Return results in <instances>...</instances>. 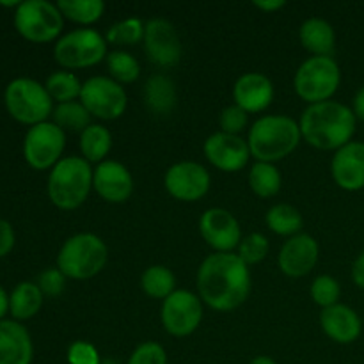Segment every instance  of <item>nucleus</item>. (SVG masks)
Returning a JSON list of instances; mask_svg holds the SVG:
<instances>
[{
	"label": "nucleus",
	"instance_id": "obj_1",
	"mask_svg": "<svg viewBox=\"0 0 364 364\" xmlns=\"http://www.w3.org/2000/svg\"><path fill=\"white\" fill-rule=\"evenodd\" d=\"M252 281L237 252H213L198 270L199 299L215 311H233L247 301Z\"/></svg>",
	"mask_w": 364,
	"mask_h": 364
},
{
	"label": "nucleus",
	"instance_id": "obj_2",
	"mask_svg": "<svg viewBox=\"0 0 364 364\" xmlns=\"http://www.w3.org/2000/svg\"><path fill=\"white\" fill-rule=\"evenodd\" d=\"M355 123L358 119L350 107L329 100L306 107L299 127H301L302 139L309 146L322 151H338L352 141L355 134Z\"/></svg>",
	"mask_w": 364,
	"mask_h": 364
},
{
	"label": "nucleus",
	"instance_id": "obj_3",
	"mask_svg": "<svg viewBox=\"0 0 364 364\" xmlns=\"http://www.w3.org/2000/svg\"><path fill=\"white\" fill-rule=\"evenodd\" d=\"M301 127L294 117L270 114L252 123L247 134V144L256 162L274 164L290 156L301 144Z\"/></svg>",
	"mask_w": 364,
	"mask_h": 364
},
{
	"label": "nucleus",
	"instance_id": "obj_4",
	"mask_svg": "<svg viewBox=\"0 0 364 364\" xmlns=\"http://www.w3.org/2000/svg\"><path fill=\"white\" fill-rule=\"evenodd\" d=\"M92 167L82 156H64L50 169L46 192L59 210H77L92 191Z\"/></svg>",
	"mask_w": 364,
	"mask_h": 364
},
{
	"label": "nucleus",
	"instance_id": "obj_5",
	"mask_svg": "<svg viewBox=\"0 0 364 364\" xmlns=\"http://www.w3.org/2000/svg\"><path fill=\"white\" fill-rule=\"evenodd\" d=\"M109 249L95 233H77L68 238L57 255V269L70 279L84 281L98 276L107 265Z\"/></svg>",
	"mask_w": 364,
	"mask_h": 364
},
{
	"label": "nucleus",
	"instance_id": "obj_6",
	"mask_svg": "<svg viewBox=\"0 0 364 364\" xmlns=\"http://www.w3.org/2000/svg\"><path fill=\"white\" fill-rule=\"evenodd\" d=\"M4 103L13 119L28 127L48 121L55 109L45 84L28 77H18L6 85Z\"/></svg>",
	"mask_w": 364,
	"mask_h": 364
},
{
	"label": "nucleus",
	"instance_id": "obj_7",
	"mask_svg": "<svg viewBox=\"0 0 364 364\" xmlns=\"http://www.w3.org/2000/svg\"><path fill=\"white\" fill-rule=\"evenodd\" d=\"M341 84V71L333 57H309L299 66L294 87L308 105L329 102Z\"/></svg>",
	"mask_w": 364,
	"mask_h": 364
},
{
	"label": "nucleus",
	"instance_id": "obj_8",
	"mask_svg": "<svg viewBox=\"0 0 364 364\" xmlns=\"http://www.w3.org/2000/svg\"><path fill=\"white\" fill-rule=\"evenodd\" d=\"M107 39L95 28H75L57 39L53 57L66 70H82L107 59Z\"/></svg>",
	"mask_w": 364,
	"mask_h": 364
},
{
	"label": "nucleus",
	"instance_id": "obj_9",
	"mask_svg": "<svg viewBox=\"0 0 364 364\" xmlns=\"http://www.w3.org/2000/svg\"><path fill=\"white\" fill-rule=\"evenodd\" d=\"M63 27V13L48 0H23L14 9V28L27 41L50 43L59 38Z\"/></svg>",
	"mask_w": 364,
	"mask_h": 364
},
{
	"label": "nucleus",
	"instance_id": "obj_10",
	"mask_svg": "<svg viewBox=\"0 0 364 364\" xmlns=\"http://www.w3.org/2000/svg\"><path fill=\"white\" fill-rule=\"evenodd\" d=\"M66 148V132L53 121L34 124L23 137V156L28 166L36 171L52 169Z\"/></svg>",
	"mask_w": 364,
	"mask_h": 364
},
{
	"label": "nucleus",
	"instance_id": "obj_11",
	"mask_svg": "<svg viewBox=\"0 0 364 364\" xmlns=\"http://www.w3.org/2000/svg\"><path fill=\"white\" fill-rule=\"evenodd\" d=\"M80 103L92 117L112 121L124 114L128 96L123 85L110 77H91L82 85Z\"/></svg>",
	"mask_w": 364,
	"mask_h": 364
},
{
	"label": "nucleus",
	"instance_id": "obj_12",
	"mask_svg": "<svg viewBox=\"0 0 364 364\" xmlns=\"http://www.w3.org/2000/svg\"><path fill=\"white\" fill-rule=\"evenodd\" d=\"M160 320L174 338H185L196 333L203 320V301L188 290H176L162 301Z\"/></svg>",
	"mask_w": 364,
	"mask_h": 364
},
{
	"label": "nucleus",
	"instance_id": "obj_13",
	"mask_svg": "<svg viewBox=\"0 0 364 364\" xmlns=\"http://www.w3.org/2000/svg\"><path fill=\"white\" fill-rule=\"evenodd\" d=\"M164 187L176 201L194 203L205 198L212 187V176L205 166L192 160L173 164L166 171Z\"/></svg>",
	"mask_w": 364,
	"mask_h": 364
},
{
	"label": "nucleus",
	"instance_id": "obj_14",
	"mask_svg": "<svg viewBox=\"0 0 364 364\" xmlns=\"http://www.w3.org/2000/svg\"><path fill=\"white\" fill-rule=\"evenodd\" d=\"M144 50L153 64L160 68H173L180 63L183 46L176 28L164 18H153L146 21Z\"/></svg>",
	"mask_w": 364,
	"mask_h": 364
},
{
	"label": "nucleus",
	"instance_id": "obj_15",
	"mask_svg": "<svg viewBox=\"0 0 364 364\" xmlns=\"http://www.w3.org/2000/svg\"><path fill=\"white\" fill-rule=\"evenodd\" d=\"M199 231L215 252H233L242 242V228L237 217L224 208H208L199 219Z\"/></svg>",
	"mask_w": 364,
	"mask_h": 364
},
{
	"label": "nucleus",
	"instance_id": "obj_16",
	"mask_svg": "<svg viewBox=\"0 0 364 364\" xmlns=\"http://www.w3.org/2000/svg\"><path fill=\"white\" fill-rule=\"evenodd\" d=\"M203 153L215 169L224 171V173L242 171L251 159L247 139H242V135L224 134V132L210 135L203 146Z\"/></svg>",
	"mask_w": 364,
	"mask_h": 364
},
{
	"label": "nucleus",
	"instance_id": "obj_17",
	"mask_svg": "<svg viewBox=\"0 0 364 364\" xmlns=\"http://www.w3.org/2000/svg\"><path fill=\"white\" fill-rule=\"evenodd\" d=\"M318 256V242L311 235L299 233L284 242L277 256V265L284 276L304 277L315 269Z\"/></svg>",
	"mask_w": 364,
	"mask_h": 364
},
{
	"label": "nucleus",
	"instance_id": "obj_18",
	"mask_svg": "<svg viewBox=\"0 0 364 364\" xmlns=\"http://www.w3.org/2000/svg\"><path fill=\"white\" fill-rule=\"evenodd\" d=\"M92 188L107 203L119 205L130 199L134 192V178L127 166L116 160H105L92 171Z\"/></svg>",
	"mask_w": 364,
	"mask_h": 364
},
{
	"label": "nucleus",
	"instance_id": "obj_19",
	"mask_svg": "<svg viewBox=\"0 0 364 364\" xmlns=\"http://www.w3.org/2000/svg\"><path fill=\"white\" fill-rule=\"evenodd\" d=\"M331 174L334 183L347 192L364 188V142L350 141L334 151L331 160Z\"/></svg>",
	"mask_w": 364,
	"mask_h": 364
},
{
	"label": "nucleus",
	"instance_id": "obj_20",
	"mask_svg": "<svg viewBox=\"0 0 364 364\" xmlns=\"http://www.w3.org/2000/svg\"><path fill=\"white\" fill-rule=\"evenodd\" d=\"M233 100L247 114L263 112L274 100L272 80L258 71L240 75L233 85Z\"/></svg>",
	"mask_w": 364,
	"mask_h": 364
},
{
	"label": "nucleus",
	"instance_id": "obj_21",
	"mask_svg": "<svg viewBox=\"0 0 364 364\" xmlns=\"http://www.w3.org/2000/svg\"><path fill=\"white\" fill-rule=\"evenodd\" d=\"M320 327L329 340L334 343L348 345L354 343L363 331L361 316L355 309L347 304H334L331 308L322 309L320 313Z\"/></svg>",
	"mask_w": 364,
	"mask_h": 364
},
{
	"label": "nucleus",
	"instance_id": "obj_22",
	"mask_svg": "<svg viewBox=\"0 0 364 364\" xmlns=\"http://www.w3.org/2000/svg\"><path fill=\"white\" fill-rule=\"evenodd\" d=\"M34 345L28 331L16 320H0V364H31Z\"/></svg>",
	"mask_w": 364,
	"mask_h": 364
},
{
	"label": "nucleus",
	"instance_id": "obj_23",
	"mask_svg": "<svg viewBox=\"0 0 364 364\" xmlns=\"http://www.w3.org/2000/svg\"><path fill=\"white\" fill-rule=\"evenodd\" d=\"M299 39L313 57H333L336 32L329 21L322 18H308L299 28Z\"/></svg>",
	"mask_w": 364,
	"mask_h": 364
},
{
	"label": "nucleus",
	"instance_id": "obj_24",
	"mask_svg": "<svg viewBox=\"0 0 364 364\" xmlns=\"http://www.w3.org/2000/svg\"><path fill=\"white\" fill-rule=\"evenodd\" d=\"M43 291L39 290L38 283L21 281L9 294V313L13 320L23 322V320L34 318L43 306Z\"/></svg>",
	"mask_w": 364,
	"mask_h": 364
},
{
	"label": "nucleus",
	"instance_id": "obj_25",
	"mask_svg": "<svg viewBox=\"0 0 364 364\" xmlns=\"http://www.w3.org/2000/svg\"><path fill=\"white\" fill-rule=\"evenodd\" d=\"M146 105L153 114L167 116L176 105V87L174 82L166 75H151L144 85Z\"/></svg>",
	"mask_w": 364,
	"mask_h": 364
},
{
	"label": "nucleus",
	"instance_id": "obj_26",
	"mask_svg": "<svg viewBox=\"0 0 364 364\" xmlns=\"http://www.w3.org/2000/svg\"><path fill=\"white\" fill-rule=\"evenodd\" d=\"M112 149V134L107 127L98 123H91L80 134V151L82 159L89 164H102L107 160V155Z\"/></svg>",
	"mask_w": 364,
	"mask_h": 364
},
{
	"label": "nucleus",
	"instance_id": "obj_27",
	"mask_svg": "<svg viewBox=\"0 0 364 364\" xmlns=\"http://www.w3.org/2000/svg\"><path fill=\"white\" fill-rule=\"evenodd\" d=\"M265 223L272 233L279 235V237L291 238L295 235H299L304 220H302L301 212L295 206L287 205V203H279V205H274L267 212Z\"/></svg>",
	"mask_w": 364,
	"mask_h": 364
},
{
	"label": "nucleus",
	"instance_id": "obj_28",
	"mask_svg": "<svg viewBox=\"0 0 364 364\" xmlns=\"http://www.w3.org/2000/svg\"><path fill=\"white\" fill-rule=\"evenodd\" d=\"M249 187L255 192L258 198L269 199L279 194L281 185H283V178H281L279 169L274 164L267 162H256L249 171Z\"/></svg>",
	"mask_w": 364,
	"mask_h": 364
},
{
	"label": "nucleus",
	"instance_id": "obj_29",
	"mask_svg": "<svg viewBox=\"0 0 364 364\" xmlns=\"http://www.w3.org/2000/svg\"><path fill=\"white\" fill-rule=\"evenodd\" d=\"M141 288L151 299L166 301L171 294L176 291V277L173 270L164 265H151L142 272Z\"/></svg>",
	"mask_w": 364,
	"mask_h": 364
},
{
	"label": "nucleus",
	"instance_id": "obj_30",
	"mask_svg": "<svg viewBox=\"0 0 364 364\" xmlns=\"http://www.w3.org/2000/svg\"><path fill=\"white\" fill-rule=\"evenodd\" d=\"M57 7L64 18L84 27L96 23L105 13L103 0H59Z\"/></svg>",
	"mask_w": 364,
	"mask_h": 364
},
{
	"label": "nucleus",
	"instance_id": "obj_31",
	"mask_svg": "<svg viewBox=\"0 0 364 364\" xmlns=\"http://www.w3.org/2000/svg\"><path fill=\"white\" fill-rule=\"evenodd\" d=\"M82 82L71 71H53L52 75H48L45 82V87L48 91L50 98L53 102L59 103H68V102H77L80 100L82 92Z\"/></svg>",
	"mask_w": 364,
	"mask_h": 364
},
{
	"label": "nucleus",
	"instance_id": "obj_32",
	"mask_svg": "<svg viewBox=\"0 0 364 364\" xmlns=\"http://www.w3.org/2000/svg\"><path fill=\"white\" fill-rule=\"evenodd\" d=\"M53 123L59 128H63L64 132H82L91 124V114L87 112L84 105L80 103V100L77 102H68V103H59V105L53 109Z\"/></svg>",
	"mask_w": 364,
	"mask_h": 364
},
{
	"label": "nucleus",
	"instance_id": "obj_33",
	"mask_svg": "<svg viewBox=\"0 0 364 364\" xmlns=\"http://www.w3.org/2000/svg\"><path fill=\"white\" fill-rule=\"evenodd\" d=\"M107 68H109V73L112 80H116L117 84H132L139 78L141 75V64L135 59L132 53H128L127 50H114L107 55Z\"/></svg>",
	"mask_w": 364,
	"mask_h": 364
},
{
	"label": "nucleus",
	"instance_id": "obj_34",
	"mask_svg": "<svg viewBox=\"0 0 364 364\" xmlns=\"http://www.w3.org/2000/svg\"><path fill=\"white\" fill-rule=\"evenodd\" d=\"M144 31L146 23L141 21L139 18H127V20H121L117 23H114L112 27L107 31L105 39L107 43L116 46H134L139 41L144 39Z\"/></svg>",
	"mask_w": 364,
	"mask_h": 364
},
{
	"label": "nucleus",
	"instance_id": "obj_35",
	"mask_svg": "<svg viewBox=\"0 0 364 364\" xmlns=\"http://www.w3.org/2000/svg\"><path fill=\"white\" fill-rule=\"evenodd\" d=\"M269 249L270 244L265 235L251 233L242 238L237 255L240 256V259L245 265H256V263H262L267 258Z\"/></svg>",
	"mask_w": 364,
	"mask_h": 364
},
{
	"label": "nucleus",
	"instance_id": "obj_36",
	"mask_svg": "<svg viewBox=\"0 0 364 364\" xmlns=\"http://www.w3.org/2000/svg\"><path fill=\"white\" fill-rule=\"evenodd\" d=\"M311 299L315 301V304H318L320 308L326 309L331 308V306L338 304L340 301V295H341V288L340 283H338L334 277L331 276H318L315 277V281L311 283Z\"/></svg>",
	"mask_w": 364,
	"mask_h": 364
},
{
	"label": "nucleus",
	"instance_id": "obj_37",
	"mask_svg": "<svg viewBox=\"0 0 364 364\" xmlns=\"http://www.w3.org/2000/svg\"><path fill=\"white\" fill-rule=\"evenodd\" d=\"M220 132L230 135H240L249 124V114L242 110L240 107L230 105L220 112L219 117Z\"/></svg>",
	"mask_w": 364,
	"mask_h": 364
},
{
	"label": "nucleus",
	"instance_id": "obj_38",
	"mask_svg": "<svg viewBox=\"0 0 364 364\" xmlns=\"http://www.w3.org/2000/svg\"><path fill=\"white\" fill-rule=\"evenodd\" d=\"M128 364H167V354L162 345L144 341L132 352Z\"/></svg>",
	"mask_w": 364,
	"mask_h": 364
},
{
	"label": "nucleus",
	"instance_id": "obj_39",
	"mask_svg": "<svg viewBox=\"0 0 364 364\" xmlns=\"http://www.w3.org/2000/svg\"><path fill=\"white\" fill-rule=\"evenodd\" d=\"M66 279L68 277L57 267H53V269H46L39 274L38 287L43 291V295L57 297V295L63 294L64 287H66Z\"/></svg>",
	"mask_w": 364,
	"mask_h": 364
},
{
	"label": "nucleus",
	"instance_id": "obj_40",
	"mask_svg": "<svg viewBox=\"0 0 364 364\" xmlns=\"http://www.w3.org/2000/svg\"><path fill=\"white\" fill-rule=\"evenodd\" d=\"M68 363L70 364H100L98 348L89 341H73L68 348Z\"/></svg>",
	"mask_w": 364,
	"mask_h": 364
},
{
	"label": "nucleus",
	"instance_id": "obj_41",
	"mask_svg": "<svg viewBox=\"0 0 364 364\" xmlns=\"http://www.w3.org/2000/svg\"><path fill=\"white\" fill-rule=\"evenodd\" d=\"M14 242H16V235H14L13 226L9 220L0 217V259L13 251Z\"/></svg>",
	"mask_w": 364,
	"mask_h": 364
},
{
	"label": "nucleus",
	"instance_id": "obj_42",
	"mask_svg": "<svg viewBox=\"0 0 364 364\" xmlns=\"http://www.w3.org/2000/svg\"><path fill=\"white\" fill-rule=\"evenodd\" d=\"M352 279L364 290V251L355 258L354 265H352Z\"/></svg>",
	"mask_w": 364,
	"mask_h": 364
},
{
	"label": "nucleus",
	"instance_id": "obj_43",
	"mask_svg": "<svg viewBox=\"0 0 364 364\" xmlns=\"http://www.w3.org/2000/svg\"><path fill=\"white\" fill-rule=\"evenodd\" d=\"M352 112H354L355 119L364 121V85L355 92L354 102H352Z\"/></svg>",
	"mask_w": 364,
	"mask_h": 364
},
{
	"label": "nucleus",
	"instance_id": "obj_44",
	"mask_svg": "<svg viewBox=\"0 0 364 364\" xmlns=\"http://www.w3.org/2000/svg\"><path fill=\"white\" fill-rule=\"evenodd\" d=\"M252 6L258 7V9L262 11H267V13H274V11L284 7V2L283 0H255Z\"/></svg>",
	"mask_w": 364,
	"mask_h": 364
},
{
	"label": "nucleus",
	"instance_id": "obj_45",
	"mask_svg": "<svg viewBox=\"0 0 364 364\" xmlns=\"http://www.w3.org/2000/svg\"><path fill=\"white\" fill-rule=\"evenodd\" d=\"M7 313H9V295L0 287V320H4Z\"/></svg>",
	"mask_w": 364,
	"mask_h": 364
},
{
	"label": "nucleus",
	"instance_id": "obj_46",
	"mask_svg": "<svg viewBox=\"0 0 364 364\" xmlns=\"http://www.w3.org/2000/svg\"><path fill=\"white\" fill-rule=\"evenodd\" d=\"M249 364H276V361H274V359H270L269 355H258V358L252 359Z\"/></svg>",
	"mask_w": 364,
	"mask_h": 364
}]
</instances>
